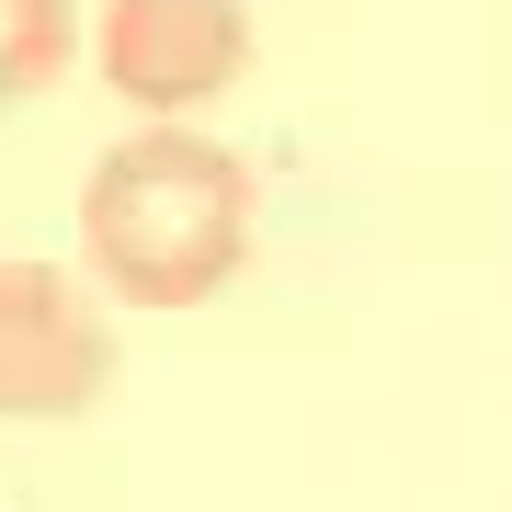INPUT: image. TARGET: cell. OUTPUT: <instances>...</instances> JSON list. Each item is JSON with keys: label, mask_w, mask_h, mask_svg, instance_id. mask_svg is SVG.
Wrapping results in <instances>:
<instances>
[{"label": "cell", "mask_w": 512, "mask_h": 512, "mask_svg": "<svg viewBox=\"0 0 512 512\" xmlns=\"http://www.w3.org/2000/svg\"><path fill=\"white\" fill-rule=\"evenodd\" d=\"M251 160L194 126H137L114 137L80 183V251L92 285L126 308H205L239 262H251Z\"/></svg>", "instance_id": "obj_1"}, {"label": "cell", "mask_w": 512, "mask_h": 512, "mask_svg": "<svg viewBox=\"0 0 512 512\" xmlns=\"http://www.w3.org/2000/svg\"><path fill=\"white\" fill-rule=\"evenodd\" d=\"M114 387V319L57 262H0V421H80Z\"/></svg>", "instance_id": "obj_2"}, {"label": "cell", "mask_w": 512, "mask_h": 512, "mask_svg": "<svg viewBox=\"0 0 512 512\" xmlns=\"http://www.w3.org/2000/svg\"><path fill=\"white\" fill-rule=\"evenodd\" d=\"M92 57L114 103L137 114H205L251 69V0H103Z\"/></svg>", "instance_id": "obj_3"}, {"label": "cell", "mask_w": 512, "mask_h": 512, "mask_svg": "<svg viewBox=\"0 0 512 512\" xmlns=\"http://www.w3.org/2000/svg\"><path fill=\"white\" fill-rule=\"evenodd\" d=\"M80 0H0V103H35L69 80V57H80Z\"/></svg>", "instance_id": "obj_4"}]
</instances>
